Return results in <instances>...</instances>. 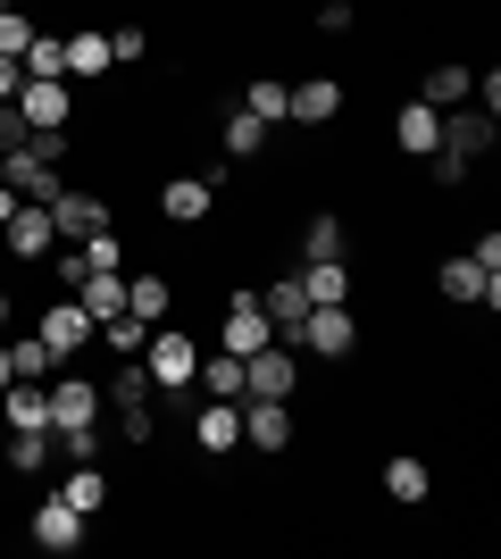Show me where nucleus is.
<instances>
[{
  "instance_id": "f257e3e1",
  "label": "nucleus",
  "mask_w": 501,
  "mask_h": 559,
  "mask_svg": "<svg viewBox=\"0 0 501 559\" xmlns=\"http://www.w3.org/2000/svg\"><path fill=\"white\" fill-rule=\"evenodd\" d=\"M285 343H293V350H310V359H351V350H359L351 301H310V318H301Z\"/></svg>"
},
{
  "instance_id": "f03ea898",
  "label": "nucleus",
  "mask_w": 501,
  "mask_h": 559,
  "mask_svg": "<svg viewBox=\"0 0 501 559\" xmlns=\"http://www.w3.org/2000/svg\"><path fill=\"white\" fill-rule=\"evenodd\" d=\"M17 117H25V134H68L75 126V84L68 75H25L17 84Z\"/></svg>"
},
{
  "instance_id": "7ed1b4c3",
  "label": "nucleus",
  "mask_w": 501,
  "mask_h": 559,
  "mask_svg": "<svg viewBox=\"0 0 501 559\" xmlns=\"http://www.w3.org/2000/svg\"><path fill=\"white\" fill-rule=\"evenodd\" d=\"M143 368H151V384H159V401H167V393H192V376H201V343H192V334H167V326H151V343H143Z\"/></svg>"
},
{
  "instance_id": "20e7f679",
  "label": "nucleus",
  "mask_w": 501,
  "mask_h": 559,
  "mask_svg": "<svg viewBox=\"0 0 501 559\" xmlns=\"http://www.w3.org/2000/svg\"><path fill=\"white\" fill-rule=\"evenodd\" d=\"M293 384H301V359H293L285 334L242 359V401H293Z\"/></svg>"
},
{
  "instance_id": "39448f33",
  "label": "nucleus",
  "mask_w": 501,
  "mask_h": 559,
  "mask_svg": "<svg viewBox=\"0 0 501 559\" xmlns=\"http://www.w3.org/2000/svg\"><path fill=\"white\" fill-rule=\"evenodd\" d=\"M34 334H43V343H50V359L68 368V359H84V343H93L100 326H93V309L75 301V293H59V301H50L43 318H34Z\"/></svg>"
},
{
  "instance_id": "423d86ee",
  "label": "nucleus",
  "mask_w": 501,
  "mask_h": 559,
  "mask_svg": "<svg viewBox=\"0 0 501 559\" xmlns=\"http://www.w3.org/2000/svg\"><path fill=\"white\" fill-rule=\"evenodd\" d=\"M0 251L17 259V267H50V251H59V226H50L43 201H17V217L0 226Z\"/></svg>"
},
{
  "instance_id": "0eeeda50",
  "label": "nucleus",
  "mask_w": 501,
  "mask_h": 559,
  "mask_svg": "<svg viewBox=\"0 0 501 559\" xmlns=\"http://www.w3.org/2000/svg\"><path fill=\"white\" fill-rule=\"evenodd\" d=\"M43 210H50V226H59V242H84V234L109 226V201H100V192H84V185H59Z\"/></svg>"
},
{
  "instance_id": "6e6552de",
  "label": "nucleus",
  "mask_w": 501,
  "mask_h": 559,
  "mask_svg": "<svg viewBox=\"0 0 501 559\" xmlns=\"http://www.w3.org/2000/svg\"><path fill=\"white\" fill-rule=\"evenodd\" d=\"M192 443H201V460H235L242 451V401H201L192 409Z\"/></svg>"
},
{
  "instance_id": "1a4fd4ad",
  "label": "nucleus",
  "mask_w": 501,
  "mask_h": 559,
  "mask_svg": "<svg viewBox=\"0 0 501 559\" xmlns=\"http://www.w3.org/2000/svg\"><path fill=\"white\" fill-rule=\"evenodd\" d=\"M434 293H443V301H460V309H477V301L493 309V301H501V276L460 251V259H443V267H434Z\"/></svg>"
},
{
  "instance_id": "9d476101",
  "label": "nucleus",
  "mask_w": 501,
  "mask_h": 559,
  "mask_svg": "<svg viewBox=\"0 0 501 559\" xmlns=\"http://www.w3.org/2000/svg\"><path fill=\"white\" fill-rule=\"evenodd\" d=\"M393 151H402V159H434V151H443V109H427V100L409 93L402 109H393Z\"/></svg>"
},
{
  "instance_id": "9b49d317",
  "label": "nucleus",
  "mask_w": 501,
  "mask_h": 559,
  "mask_svg": "<svg viewBox=\"0 0 501 559\" xmlns=\"http://www.w3.org/2000/svg\"><path fill=\"white\" fill-rule=\"evenodd\" d=\"M260 343H276V326H267L260 293H235V301H226V326H217V350H235V359H251Z\"/></svg>"
},
{
  "instance_id": "f8f14e48",
  "label": "nucleus",
  "mask_w": 501,
  "mask_h": 559,
  "mask_svg": "<svg viewBox=\"0 0 501 559\" xmlns=\"http://www.w3.org/2000/svg\"><path fill=\"white\" fill-rule=\"evenodd\" d=\"M0 418H9V435H50V384L9 376V384H0Z\"/></svg>"
},
{
  "instance_id": "ddd939ff",
  "label": "nucleus",
  "mask_w": 501,
  "mask_h": 559,
  "mask_svg": "<svg viewBox=\"0 0 501 559\" xmlns=\"http://www.w3.org/2000/svg\"><path fill=\"white\" fill-rule=\"evenodd\" d=\"M285 443H293V409L285 401H242V451L285 460Z\"/></svg>"
},
{
  "instance_id": "4468645a",
  "label": "nucleus",
  "mask_w": 501,
  "mask_h": 559,
  "mask_svg": "<svg viewBox=\"0 0 501 559\" xmlns=\"http://www.w3.org/2000/svg\"><path fill=\"white\" fill-rule=\"evenodd\" d=\"M343 117V84L334 75H301L285 93V126H334Z\"/></svg>"
},
{
  "instance_id": "2eb2a0df",
  "label": "nucleus",
  "mask_w": 501,
  "mask_h": 559,
  "mask_svg": "<svg viewBox=\"0 0 501 559\" xmlns=\"http://www.w3.org/2000/svg\"><path fill=\"white\" fill-rule=\"evenodd\" d=\"M84 526H93V518H75L59 492H50V501H34V518H25V535L43 543V551H84Z\"/></svg>"
},
{
  "instance_id": "dca6fc26",
  "label": "nucleus",
  "mask_w": 501,
  "mask_h": 559,
  "mask_svg": "<svg viewBox=\"0 0 501 559\" xmlns=\"http://www.w3.org/2000/svg\"><path fill=\"white\" fill-rule=\"evenodd\" d=\"M210 210H217L210 176H167V185H159V217H167V226H201Z\"/></svg>"
},
{
  "instance_id": "f3484780",
  "label": "nucleus",
  "mask_w": 501,
  "mask_h": 559,
  "mask_svg": "<svg viewBox=\"0 0 501 559\" xmlns=\"http://www.w3.org/2000/svg\"><path fill=\"white\" fill-rule=\"evenodd\" d=\"M0 167H9V185H17V201H50V192L68 185V176H59V167H50L43 151H34V142H17V151H0Z\"/></svg>"
},
{
  "instance_id": "a211bd4d",
  "label": "nucleus",
  "mask_w": 501,
  "mask_h": 559,
  "mask_svg": "<svg viewBox=\"0 0 501 559\" xmlns=\"http://www.w3.org/2000/svg\"><path fill=\"white\" fill-rule=\"evenodd\" d=\"M59 50H68V84H100V75L118 68V59H109V34H100V25H75V34H59Z\"/></svg>"
},
{
  "instance_id": "6ab92c4d",
  "label": "nucleus",
  "mask_w": 501,
  "mask_h": 559,
  "mask_svg": "<svg viewBox=\"0 0 501 559\" xmlns=\"http://www.w3.org/2000/svg\"><path fill=\"white\" fill-rule=\"evenodd\" d=\"M443 151H460V159H485V151H493V117H485L477 100L443 109Z\"/></svg>"
},
{
  "instance_id": "aec40b11",
  "label": "nucleus",
  "mask_w": 501,
  "mask_h": 559,
  "mask_svg": "<svg viewBox=\"0 0 501 559\" xmlns=\"http://www.w3.org/2000/svg\"><path fill=\"white\" fill-rule=\"evenodd\" d=\"M59 501H68L75 518H100V510H109V476H100V460H68V476H59Z\"/></svg>"
},
{
  "instance_id": "412c9836",
  "label": "nucleus",
  "mask_w": 501,
  "mask_h": 559,
  "mask_svg": "<svg viewBox=\"0 0 501 559\" xmlns=\"http://www.w3.org/2000/svg\"><path fill=\"white\" fill-rule=\"evenodd\" d=\"M260 309H267V326L293 334L301 318H310V293H301V267H285L276 284H260Z\"/></svg>"
},
{
  "instance_id": "4be33fe9",
  "label": "nucleus",
  "mask_w": 501,
  "mask_h": 559,
  "mask_svg": "<svg viewBox=\"0 0 501 559\" xmlns=\"http://www.w3.org/2000/svg\"><path fill=\"white\" fill-rule=\"evenodd\" d=\"M100 401H109V409H159V384H151L143 359H118V376L100 384Z\"/></svg>"
},
{
  "instance_id": "5701e85b",
  "label": "nucleus",
  "mask_w": 501,
  "mask_h": 559,
  "mask_svg": "<svg viewBox=\"0 0 501 559\" xmlns=\"http://www.w3.org/2000/svg\"><path fill=\"white\" fill-rule=\"evenodd\" d=\"M267 134H276V126H260V117L242 109V100H235L226 117H217V142H226V159H260V151H267Z\"/></svg>"
},
{
  "instance_id": "b1692460",
  "label": "nucleus",
  "mask_w": 501,
  "mask_h": 559,
  "mask_svg": "<svg viewBox=\"0 0 501 559\" xmlns=\"http://www.w3.org/2000/svg\"><path fill=\"white\" fill-rule=\"evenodd\" d=\"M468 84H477V68H460V59H434L427 84H418V100H427V109H460V100H468Z\"/></svg>"
},
{
  "instance_id": "393cba45",
  "label": "nucleus",
  "mask_w": 501,
  "mask_h": 559,
  "mask_svg": "<svg viewBox=\"0 0 501 559\" xmlns=\"http://www.w3.org/2000/svg\"><path fill=\"white\" fill-rule=\"evenodd\" d=\"M126 309L143 318V326H167V309H176V284L151 267V276H126Z\"/></svg>"
},
{
  "instance_id": "a878e982",
  "label": "nucleus",
  "mask_w": 501,
  "mask_h": 559,
  "mask_svg": "<svg viewBox=\"0 0 501 559\" xmlns=\"http://www.w3.org/2000/svg\"><path fill=\"white\" fill-rule=\"evenodd\" d=\"M75 301L93 309V326H100V318H118V309H126V267H93V276L75 284Z\"/></svg>"
},
{
  "instance_id": "bb28decb",
  "label": "nucleus",
  "mask_w": 501,
  "mask_h": 559,
  "mask_svg": "<svg viewBox=\"0 0 501 559\" xmlns=\"http://www.w3.org/2000/svg\"><path fill=\"white\" fill-rule=\"evenodd\" d=\"M301 293L310 301H351V259H301Z\"/></svg>"
},
{
  "instance_id": "cd10ccee",
  "label": "nucleus",
  "mask_w": 501,
  "mask_h": 559,
  "mask_svg": "<svg viewBox=\"0 0 501 559\" xmlns=\"http://www.w3.org/2000/svg\"><path fill=\"white\" fill-rule=\"evenodd\" d=\"M301 259H351V226L334 210H318L310 226H301Z\"/></svg>"
},
{
  "instance_id": "c85d7f7f",
  "label": "nucleus",
  "mask_w": 501,
  "mask_h": 559,
  "mask_svg": "<svg viewBox=\"0 0 501 559\" xmlns=\"http://www.w3.org/2000/svg\"><path fill=\"white\" fill-rule=\"evenodd\" d=\"M210 401H242V359L235 350H201V376H192Z\"/></svg>"
},
{
  "instance_id": "c756f323",
  "label": "nucleus",
  "mask_w": 501,
  "mask_h": 559,
  "mask_svg": "<svg viewBox=\"0 0 501 559\" xmlns=\"http://www.w3.org/2000/svg\"><path fill=\"white\" fill-rule=\"evenodd\" d=\"M384 492H393V501H427V492H434V467L418 460V451H402V460H384Z\"/></svg>"
},
{
  "instance_id": "7c9ffc66",
  "label": "nucleus",
  "mask_w": 501,
  "mask_h": 559,
  "mask_svg": "<svg viewBox=\"0 0 501 559\" xmlns=\"http://www.w3.org/2000/svg\"><path fill=\"white\" fill-rule=\"evenodd\" d=\"M100 350H118V359H143V343H151V326L134 318V309H118V318H100V334H93Z\"/></svg>"
},
{
  "instance_id": "2f4dec72",
  "label": "nucleus",
  "mask_w": 501,
  "mask_h": 559,
  "mask_svg": "<svg viewBox=\"0 0 501 559\" xmlns=\"http://www.w3.org/2000/svg\"><path fill=\"white\" fill-rule=\"evenodd\" d=\"M285 93H293L285 75H251V93H242V109L260 117V126H285Z\"/></svg>"
},
{
  "instance_id": "473e14b6",
  "label": "nucleus",
  "mask_w": 501,
  "mask_h": 559,
  "mask_svg": "<svg viewBox=\"0 0 501 559\" xmlns=\"http://www.w3.org/2000/svg\"><path fill=\"white\" fill-rule=\"evenodd\" d=\"M9 359H17V376H34V384H50V368H59L43 334H9Z\"/></svg>"
},
{
  "instance_id": "72a5a7b5",
  "label": "nucleus",
  "mask_w": 501,
  "mask_h": 559,
  "mask_svg": "<svg viewBox=\"0 0 501 559\" xmlns=\"http://www.w3.org/2000/svg\"><path fill=\"white\" fill-rule=\"evenodd\" d=\"M17 68H25V75H68V50H59V34H43V25H34V43H25Z\"/></svg>"
},
{
  "instance_id": "f704fd0d",
  "label": "nucleus",
  "mask_w": 501,
  "mask_h": 559,
  "mask_svg": "<svg viewBox=\"0 0 501 559\" xmlns=\"http://www.w3.org/2000/svg\"><path fill=\"white\" fill-rule=\"evenodd\" d=\"M50 460H59V451H50V435H9V467H17V476H43Z\"/></svg>"
},
{
  "instance_id": "c9c22d12",
  "label": "nucleus",
  "mask_w": 501,
  "mask_h": 559,
  "mask_svg": "<svg viewBox=\"0 0 501 559\" xmlns=\"http://www.w3.org/2000/svg\"><path fill=\"white\" fill-rule=\"evenodd\" d=\"M25 43H34V17L9 0V9H0V50H9V59H25Z\"/></svg>"
},
{
  "instance_id": "e433bc0d",
  "label": "nucleus",
  "mask_w": 501,
  "mask_h": 559,
  "mask_svg": "<svg viewBox=\"0 0 501 559\" xmlns=\"http://www.w3.org/2000/svg\"><path fill=\"white\" fill-rule=\"evenodd\" d=\"M118 435L134 451H151V443H159V409H118Z\"/></svg>"
},
{
  "instance_id": "4c0bfd02",
  "label": "nucleus",
  "mask_w": 501,
  "mask_h": 559,
  "mask_svg": "<svg viewBox=\"0 0 501 559\" xmlns=\"http://www.w3.org/2000/svg\"><path fill=\"white\" fill-rule=\"evenodd\" d=\"M468 167H477V159H460V151H434V159H427V176H434L443 192H460V185H468Z\"/></svg>"
},
{
  "instance_id": "58836bf2",
  "label": "nucleus",
  "mask_w": 501,
  "mask_h": 559,
  "mask_svg": "<svg viewBox=\"0 0 501 559\" xmlns=\"http://www.w3.org/2000/svg\"><path fill=\"white\" fill-rule=\"evenodd\" d=\"M143 50H151V34H143V25H118V34H109V59H118V68H134Z\"/></svg>"
},
{
  "instance_id": "ea45409f",
  "label": "nucleus",
  "mask_w": 501,
  "mask_h": 559,
  "mask_svg": "<svg viewBox=\"0 0 501 559\" xmlns=\"http://www.w3.org/2000/svg\"><path fill=\"white\" fill-rule=\"evenodd\" d=\"M359 0H318V34H351Z\"/></svg>"
},
{
  "instance_id": "a19ab883",
  "label": "nucleus",
  "mask_w": 501,
  "mask_h": 559,
  "mask_svg": "<svg viewBox=\"0 0 501 559\" xmlns=\"http://www.w3.org/2000/svg\"><path fill=\"white\" fill-rule=\"evenodd\" d=\"M468 259H477V267H493V276H501V234H493V226H485V234H477V242H468Z\"/></svg>"
},
{
  "instance_id": "79ce46f5",
  "label": "nucleus",
  "mask_w": 501,
  "mask_h": 559,
  "mask_svg": "<svg viewBox=\"0 0 501 559\" xmlns=\"http://www.w3.org/2000/svg\"><path fill=\"white\" fill-rule=\"evenodd\" d=\"M25 142V117H17V100H0V151H17Z\"/></svg>"
},
{
  "instance_id": "37998d69",
  "label": "nucleus",
  "mask_w": 501,
  "mask_h": 559,
  "mask_svg": "<svg viewBox=\"0 0 501 559\" xmlns=\"http://www.w3.org/2000/svg\"><path fill=\"white\" fill-rule=\"evenodd\" d=\"M17 84H25V68L9 59V50H0V100H17Z\"/></svg>"
},
{
  "instance_id": "c03bdc74",
  "label": "nucleus",
  "mask_w": 501,
  "mask_h": 559,
  "mask_svg": "<svg viewBox=\"0 0 501 559\" xmlns=\"http://www.w3.org/2000/svg\"><path fill=\"white\" fill-rule=\"evenodd\" d=\"M17 326V301H9V284H0V334Z\"/></svg>"
},
{
  "instance_id": "a18cd8bd",
  "label": "nucleus",
  "mask_w": 501,
  "mask_h": 559,
  "mask_svg": "<svg viewBox=\"0 0 501 559\" xmlns=\"http://www.w3.org/2000/svg\"><path fill=\"white\" fill-rule=\"evenodd\" d=\"M9 217H17V185H0V226H9Z\"/></svg>"
},
{
  "instance_id": "49530a36",
  "label": "nucleus",
  "mask_w": 501,
  "mask_h": 559,
  "mask_svg": "<svg viewBox=\"0 0 501 559\" xmlns=\"http://www.w3.org/2000/svg\"><path fill=\"white\" fill-rule=\"evenodd\" d=\"M9 376H17V359H9V334H0V384H9Z\"/></svg>"
}]
</instances>
